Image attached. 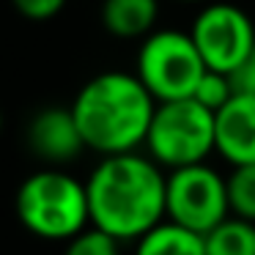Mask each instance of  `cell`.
Instances as JSON below:
<instances>
[{
	"label": "cell",
	"mask_w": 255,
	"mask_h": 255,
	"mask_svg": "<svg viewBox=\"0 0 255 255\" xmlns=\"http://www.w3.org/2000/svg\"><path fill=\"white\" fill-rule=\"evenodd\" d=\"M11 6L30 22H47L63 11L66 0H11Z\"/></svg>",
	"instance_id": "cell-16"
},
{
	"label": "cell",
	"mask_w": 255,
	"mask_h": 255,
	"mask_svg": "<svg viewBox=\"0 0 255 255\" xmlns=\"http://www.w3.org/2000/svg\"><path fill=\"white\" fill-rule=\"evenodd\" d=\"M91 225L118 242H137L167 220V173L148 154L102 156L88 181Z\"/></svg>",
	"instance_id": "cell-1"
},
{
	"label": "cell",
	"mask_w": 255,
	"mask_h": 255,
	"mask_svg": "<svg viewBox=\"0 0 255 255\" xmlns=\"http://www.w3.org/2000/svg\"><path fill=\"white\" fill-rule=\"evenodd\" d=\"M206 69L231 77L255 47V25L244 8L233 3H206L189 28Z\"/></svg>",
	"instance_id": "cell-7"
},
{
	"label": "cell",
	"mask_w": 255,
	"mask_h": 255,
	"mask_svg": "<svg viewBox=\"0 0 255 255\" xmlns=\"http://www.w3.org/2000/svg\"><path fill=\"white\" fill-rule=\"evenodd\" d=\"M217 154L231 167L255 165V96L233 94L222 110L214 113Z\"/></svg>",
	"instance_id": "cell-9"
},
{
	"label": "cell",
	"mask_w": 255,
	"mask_h": 255,
	"mask_svg": "<svg viewBox=\"0 0 255 255\" xmlns=\"http://www.w3.org/2000/svg\"><path fill=\"white\" fill-rule=\"evenodd\" d=\"M231 214L255 222V165H242L228 173Z\"/></svg>",
	"instance_id": "cell-13"
},
{
	"label": "cell",
	"mask_w": 255,
	"mask_h": 255,
	"mask_svg": "<svg viewBox=\"0 0 255 255\" xmlns=\"http://www.w3.org/2000/svg\"><path fill=\"white\" fill-rule=\"evenodd\" d=\"M231 83L236 88V94H253L255 96V47L250 50V55L244 58V63L231 74Z\"/></svg>",
	"instance_id": "cell-17"
},
{
	"label": "cell",
	"mask_w": 255,
	"mask_h": 255,
	"mask_svg": "<svg viewBox=\"0 0 255 255\" xmlns=\"http://www.w3.org/2000/svg\"><path fill=\"white\" fill-rule=\"evenodd\" d=\"M14 209L25 231L47 242H69L91 225L85 181L61 167L30 173L19 184Z\"/></svg>",
	"instance_id": "cell-3"
},
{
	"label": "cell",
	"mask_w": 255,
	"mask_h": 255,
	"mask_svg": "<svg viewBox=\"0 0 255 255\" xmlns=\"http://www.w3.org/2000/svg\"><path fill=\"white\" fill-rule=\"evenodd\" d=\"M167 220L200 236L231 217L228 178L211 165H189L167 173Z\"/></svg>",
	"instance_id": "cell-6"
},
{
	"label": "cell",
	"mask_w": 255,
	"mask_h": 255,
	"mask_svg": "<svg viewBox=\"0 0 255 255\" xmlns=\"http://www.w3.org/2000/svg\"><path fill=\"white\" fill-rule=\"evenodd\" d=\"M28 148L52 167L77 159L85 143L72 107H44L36 113L28 124Z\"/></svg>",
	"instance_id": "cell-8"
},
{
	"label": "cell",
	"mask_w": 255,
	"mask_h": 255,
	"mask_svg": "<svg viewBox=\"0 0 255 255\" xmlns=\"http://www.w3.org/2000/svg\"><path fill=\"white\" fill-rule=\"evenodd\" d=\"M156 99L137 74L102 72L77 91L72 116L80 127L85 148L99 156L129 154L145 145Z\"/></svg>",
	"instance_id": "cell-2"
},
{
	"label": "cell",
	"mask_w": 255,
	"mask_h": 255,
	"mask_svg": "<svg viewBox=\"0 0 255 255\" xmlns=\"http://www.w3.org/2000/svg\"><path fill=\"white\" fill-rule=\"evenodd\" d=\"M206 255H255V222L228 217L203 236Z\"/></svg>",
	"instance_id": "cell-12"
},
{
	"label": "cell",
	"mask_w": 255,
	"mask_h": 255,
	"mask_svg": "<svg viewBox=\"0 0 255 255\" xmlns=\"http://www.w3.org/2000/svg\"><path fill=\"white\" fill-rule=\"evenodd\" d=\"M134 255H206V244L200 233L165 220L137 239Z\"/></svg>",
	"instance_id": "cell-11"
},
{
	"label": "cell",
	"mask_w": 255,
	"mask_h": 255,
	"mask_svg": "<svg viewBox=\"0 0 255 255\" xmlns=\"http://www.w3.org/2000/svg\"><path fill=\"white\" fill-rule=\"evenodd\" d=\"M134 74L159 105V102L192 99L200 77L206 74V63L189 30L184 33L173 28H159L140 41Z\"/></svg>",
	"instance_id": "cell-5"
},
{
	"label": "cell",
	"mask_w": 255,
	"mask_h": 255,
	"mask_svg": "<svg viewBox=\"0 0 255 255\" xmlns=\"http://www.w3.org/2000/svg\"><path fill=\"white\" fill-rule=\"evenodd\" d=\"M176 3H206V0H176Z\"/></svg>",
	"instance_id": "cell-18"
},
{
	"label": "cell",
	"mask_w": 255,
	"mask_h": 255,
	"mask_svg": "<svg viewBox=\"0 0 255 255\" xmlns=\"http://www.w3.org/2000/svg\"><path fill=\"white\" fill-rule=\"evenodd\" d=\"M63 255H121V242L113 239L110 233L88 225L83 233L69 239Z\"/></svg>",
	"instance_id": "cell-15"
},
{
	"label": "cell",
	"mask_w": 255,
	"mask_h": 255,
	"mask_svg": "<svg viewBox=\"0 0 255 255\" xmlns=\"http://www.w3.org/2000/svg\"><path fill=\"white\" fill-rule=\"evenodd\" d=\"M0 129H3V116H0Z\"/></svg>",
	"instance_id": "cell-19"
},
{
	"label": "cell",
	"mask_w": 255,
	"mask_h": 255,
	"mask_svg": "<svg viewBox=\"0 0 255 255\" xmlns=\"http://www.w3.org/2000/svg\"><path fill=\"white\" fill-rule=\"evenodd\" d=\"M217 151L214 113L195 99L159 102L145 134V154L162 170L203 165Z\"/></svg>",
	"instance_id": "cell-4"
},
{
	"label": "cell",
	"mask_w": 255,
	"mask_h": 255,
	"mask_svg": "<svg viewBox=\"0 0 255 255\" xmlns=\"http://www.w3.org/2000/svg\"><path fill=\"white\" fill-rule=\"evenodd\" d=\"M233 94H236V88H233V83H231L228 74L206 69V74L200 77V83H198V88H195L192 99L200 102L206 110L217 113V110H222V107L233 99Z\"/></svg>",
	"instance_id": "cell-14"
},
{
	"label": "cell",
	"mask_w": 255,
	"mask_h": 255,
	"mask_svg": "<svg viewBox=\"0 0 255 255\" xmlns=\"http://www.w3.org/2000/svg\"><path fill=\"white\" fill-rule=\"evenodd\" d=\"M156 19L159 0H102V25L116 39H145Z\"/></svg>",
	"instance_id": "cell-10"
}]
</instances>
